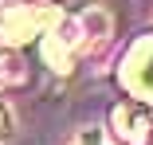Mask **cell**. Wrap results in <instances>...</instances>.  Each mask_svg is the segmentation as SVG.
<instances>
[{
	"label": "cell",
	"instance_id": "5b68a950",
	"mask_svg": "<svg viewBox=\"0 0 153 145\" xmlns=\"http://www.w3.org/2000/svg\"><path fill=\"white\" fill-rule=\"evenodd\" d=\"M39 51H43V63H47L55 75H71V71H75V59H79V55H75V47L67 43V36L59 32V24L51 27L47 36H39Z\"/></svg>",
	"mask_w": 153,
	"mask_h": 145
},
{
	"label": "cell",
	"instance_id": "3957f363",
	"mask_svg": "<svg viewBox=\"0 0 153 145\" xmlns=\"http://www.w3.org/2000/svg\"><path fill=\"white\" fill-rule=\"evenodd\" d=\"M59 32L67 36V43L75 47V55H82V51H94V47H102L110 39L114 20H110L106 8H94V4H90L79 16H71V20H59Z\"/></svg>",
	"mask_w": 153,
	"mask_h": 145
},
{
	"label": "cell",
	"instance_id": "277c9868",
	"mask_svg": "<svg viewBox=\"0 0 153 145\" xmlns=\"http://www.w3.org/2000/svg\"><path fill=\"white\" fill-rule=\"evenodd\" d=\"M110 133L118 145H153V110L130 98L110 106Z\"/></svg>",
	"mask_w": 153,
	"mask_h": 145
},
{
	"label": "cell",
	"instance_id": "6da1fadb",
	"mask_svg": "<svg viewBox=\"0 0 153 145\" xmlns=\"http://www.w3.org/2000/svg\"><path fill=\"white\" fill-rule=\"evenodd\" d=\"M63 20V12H55L47 4H32V0H8L0 8V47L20 51L32 39L47 36L51 27Z\"/></svg>",
	"mask_w": 153,
	"mask_h": 145
},
{
	"label": "cell",
	"instance_id": "52a82bcc",
	"mask_svg": "<svg viewBox=\"0 0 153 145\" xmlns=\"http://www.w3.org/2000/svg\"><path fill=\"white\" fill-rule=\"evenodd\" d=\"M8 129H12V114H8V106L0 102V141L8 137Z\"/></svg>",
	"mask_w": 153,
	"mask_h": 145
},
{
	"label": "cell",
	"instance_id": "8992f818",
	"mask_svg": "<svg viewBox=\"0 0 153 145\" xmlns=\"http://www.w3.org/2000/svg\"><path fill=\"white\" fill-rule=\"evenodd\" d=\"M71 145H106V133L102 129H79L71 137Z\"/></svg>",
	"mask_w": 153,
	"mask_h": 145
},
{
	"label": "cell",
	"instance_id": "7a4b0ae2",
	"mask_svg": "<svg viewBox=\"0 0 153 145\" xmlns=\"http://www.w3.org/2000/svg\"><path fill=\"white\" fill-rule=\"evenodd\" d=\"M118 78H122V86H126L130 102H137L145 110L153 106V36H141L126 51V59H122V67H118Z\"/></svg>",
	"mask_w": 153,
	"mask_h": 145
}]
</instances>
